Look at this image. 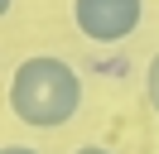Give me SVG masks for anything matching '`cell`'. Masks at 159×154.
I'll return each mask as SVG.
<instances>
[{
	"instance_id": "277c9868",
	"label": "cell",
	"mask_w": 159,
	"mask_h": 154,
	"mask_svg": "<svg viewBox=\"0 0 159 154\" xmlns=\"http://www.w3.org/2000/svg\"><path fill=\"white\" fill-rule=\"evenodd\" d=\"M0 154H39V149H29V144H5Z\"/></svg>"
},
{
	"instance_id": "5b68a950",
	"label": "cell",
	"mask_w": 159,
	"mask_h": 154,
	"mask_svg": "<svg viewBox=\"0 0 159 154\" xmlns=\"http://www.w3.org/2000/svg\"><path fill=\"white\" fill-rule=\"evenodd\" d=\"M72 154H111V149H101V144H82V149H72Z\"/></svg>"
},
{
	"instance_id": "6da1fadb",
	"label": "cell",
	"mask_w": 159,
	"mask_h": 154,
	"mask_svg": "<svg viewBox=\"0 0 159 154\" xmlns=\"http://www.w3.org/2000/svg\"><path fill=\"white\" fill-rule=\"evenodd\" d=\"M10 111L34 130H58L82 111V77L53 53H34L10 72Z\"/></svg>"
},
{
	"instance_id": "3957f363",
	"label": "cell",
	"mask_w": 159,
	"mask_h": 154,
	"mask_svg": "<svg viewBox=\"0 0 159 154\" xmlns=\"http://www.w3.org/2000/svg\"><path fill=\"white\" fill-rule=\"evenodd\" d=\"M145 96H149V106L159 111V53L149 58V67H145Z\"/></svg>"
},
{
	"instance_id": "7a4b0ae2",
	"label": "cell",
	"mask_w": 159,
	"mask_h": 154,
	"mask_svg": "<svg viewBox=\"0 0 159 154\" xmlns=\"http://www.w3.org/2000/svg\"><path fill=\"white\" fill-rule=\"evenodd\" d=\"M145 19V0H72V24L92 43H120Z\"/></svg>"
}]
</instances>
